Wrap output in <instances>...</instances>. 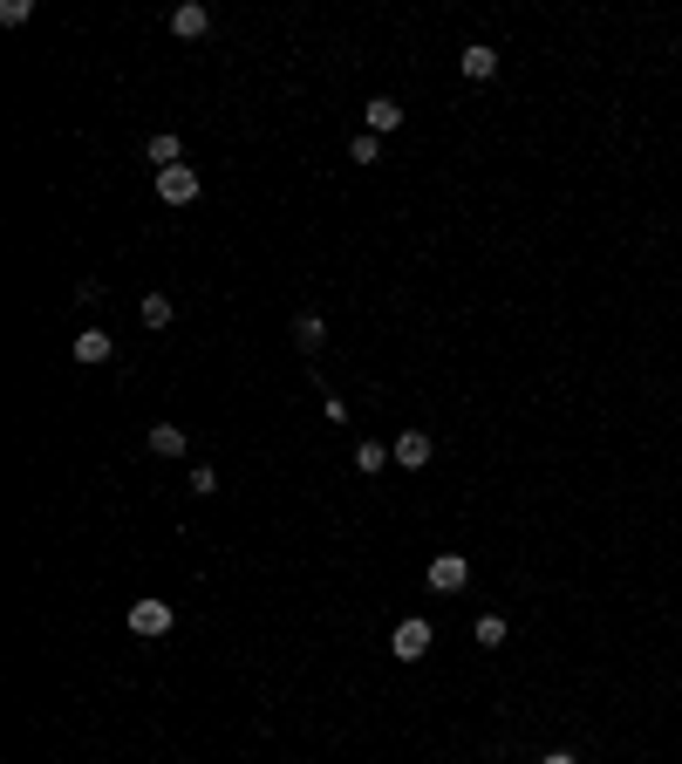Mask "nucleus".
Masks as SVG:
<instances>
[{"mask_svg":"<svg viewBox=\"0 0 682 764\" xmlns=\"http://www.w3.org/2000/svg\"><path fill=\"white\" fill-rule=\"evenodd\" d=\"M110 355H116V342L103 335V328H82V335H76V362L96 369V362H110Z\"/></svg>","mask_w":682,"mask_h":764,"instance_id":"obj_10","label":"nucleus"},{"mask_svg":"<svg viewBox=\"0 0 682 764\" xmlns=\"http://www.w3.org/2000/svg\"><path fill=\"white\" fill-rule=\"evenodd\" d=\"M478 642H485V649L505 642V614H478Z\"/></svg>","mask_w":682,"mask_h":764,"instance_id":"obj_16","label":"nucleus"},{"mask_svg":"<svg viewBox=\"0 0 682 764\" xmlns=\"http://www.w3.org/2000/svg\"><path fill=\"white\" fill-rule=\"evenodd\" d=\"M457 69H464V76H471V82H485V76H498V48H485V41H471V48H464V55H457Z\"/></svg>","mask_w":682,"mask_h":764,"instance_id":"obj_9","label":"nucleus"},{"mask_svg":"<svg viewBox=\"0 0 682 764\" xmlns=\"http://www.w3.org/2000/svg\"><path fill=\"white\" fill-rule=\"evenodd\" d=\"M382 464H396V458H389V444H355V471H362V478H376Z\"/></svg>","mask_w":682,"mask_h":764,"instance_id":"obj_13","label":"nucleus"},{"mask_svg":"<svg viewBox=\"0 0 682 764\" xmlns=\"http://www.w3.org/2000/svg\"><path fill=\"white\" fill-rule=\"evenodd\" d=\"M123 621H130V635H171V621H178V614H171V601H130V614H123Z\"/></svg>","mask_w":682,"mask_h":764,"instance_id":"obj_2","label":"nucleus"},{"mask_svg":"<svg viewBox=\"0 0 682 764\" xmlns=\"http://www.w3.org/2000/svg\"><path fill=\"white\" fill-rule=\"evenodd\" d=\"M28 14H35V0H0V21H7V28H21Z\"/></svg>","mask_w":682,"mask_h":764,"instance_id":"obj_17","label":"nucleus"},{"mask_svg":"<svg viewBox=\"0 0 682 764\" xmlns=\"http://www.w3.org/2000/svg\"><path fill=\"white\" fill-rule=\"evenodd\" d=\"M144 328H171V301L164 294H144Z\"/></svg>","mask_w":682,"mask_h":764,"instance_id":"obj_15","label":"nucleus"},{"mask_svg":"<svg viewBox=\"0 0 682 764\" xmlns=\"http://www.w3.org/2000/svg\"><path fill=\"white\" fill-rule=\"evenodd\" d=\"M171 35H185V41L212 35V7H205V0H185V7L171 14Z\"/></svg>","mask_w":682,"mask_h":764,"instance_id":"obj_6","label":"nucleus"},{"mask_svg":"<svg viewBox=\"0 0 682 764\" xmlns=\"http://www.w3.org/2000/svg\"><path fill=\"white\" fill-rule=\"evenodd\" d=\"M157 198H164V205H191V198H198V171H191V164L157 171Z\"/></svg>","mask_w":682,"mask_h":764,"instance_id":"obj_3","label":"nucleus"},{"mask_svg":"<svg viewBox=\"0 0 682 764\" xmlns=\"http://www.w3.org/2000/svg\"><path fill=\"white\" fill-rule=\"evenodd\" d=\"M464 580H471V567H464V553H437V560H430V587H437V594H457Z\"/></svg>","mask_w":682,"mask_h":764,"instance_id":"obj_5","label":"nucleus"},{"mask_svg":"<svg viewBox=\"0 0 682 764\" xmlns=\"http://www.w3.org/2000/svg\"><path fill=\"white\" fill-rule=\"evenodd\" d=\"M348 157H355V164H382V137H369V130H362V137L348 144Z\"/></svg>","mask_w":682,"mask_h":764,"instance_id":"obj_14","label":"nucleus"},{"mask_svg":"<svg viewBox=\"0 0 682 764\" xmlns=\"http://www.w3.org/2000/svg\"><path fill=\"white\" fill-rule=\"evenodd\" d=\"M389 655H396V662H423V655H430V621H423V614L396 621V635H389Z\"/></svg>","mask_w":682,"mask_h":764,"instance_id":"obj_1","label":"nucleus"},{"mask_svg":"<svg viewBox=\"0 0 682 764\" xmlns=\"http://www.w3.org/2000/svg\"><path fill=\"white\" fill-rule=\"evenodd\" d=\"M539 764H580V758H573V751H546Z\"/></svg>","mask_w":682,"mask_h":764,"instance_id":"obj_19","label":"nucleus"},{"mask_svg":"<svg viewBox=\"0 0 682 764\" xmlns=\"http://www.w3.org/2000/svg\"><path fill=\"white\" fill-rule=\"evenodd\" d=\"M151 451L157 458H178V451H185V430H178V423H151Z\"/></svg>","mask_w":682,"mask_h":764,"instance_id":"obj_12","label":"nucleus"},{"mask_svg":"<svg viewBox=\"0 0 682 764\" xmlns=\"http://www.w3.org/2000/svg\"><path fill=\"white\" fill-rule=\"evenodd\" d=\"M191 492L212 498V492H219V471H212V464H198V471H191Z\"/></svg>","mask_w":682,"mask_h":764,"instance_id":"obj_18","label":"nucleus"},{"mask_svg":"<svg viewBox=\"0 0 682 764\" xmlns=\"http://www.w3.org/2000/svg\"><path fill=\"white\" fill-rule=\"evenodd\" d=\"M389 130H403V103L396 96H369V137H389Z\"/></svg>","mask_w":682,"mask_h":764,"instance_id":"obj_7","label":"nucleus"},{"mask_svg":"<svg viewBox=\"0 0 682 764\" xmlns=\"http://www.w3.org/2000/svg\"><path fill=\"white\" fill-rule=\"evenodd\" d=\"M178 157H185V144H178L171 130H157L151 144H144V164H151V171H178Z\"/></svg>","mask_w":682,"mask_h":764,"instance_id":"obj_8","label":"nucleus"},{"mask_svg":"<svg viewBox=\"0 0 682 764\" xmlns=\"http://www.w3.org/2000/svg\"><path fill=\"white\" fill-rule=\"evenodd\" d=\"M430 451H437V444H430L423 430H403V437L389 444V458L403 464V471H423V464H430Z\"/></svg>","mask_w":682,"mask_h":764,"instance_id":"obj_4","label":"nucleus"},{"mask_svg":"<svg viewBox=\"0 0 682 764\" xmlns=\"http://www.w3.org/2000/svg\"><path fill=\"white\" fill-rule=\"evenodd\" d=\"M321 342H328V321H321V314H294V348H307V355H314Z\"/></svg>","mask_w":682,"mask_h":764,"instance_id":"obj_11","label":"nucleus"}]
</instances>
